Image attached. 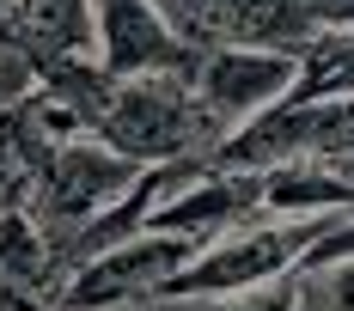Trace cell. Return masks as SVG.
<instances>
[{
	"instance_id": "obj_10",
	"label": "cell",
	"mask_w": 354,
	"mask_h": 311,
	"mask_svg": "<svg viewBox=\"0 0 354 311\" xmlns=\"http://www.w3.org/2000/svg\"><path fill=\"white\" fill-rule=\"evenodd\" d=\"M287 98L293 104L354 98V31H318V43L299 55V73H293Z\"/></svg>"
},
{
	"instance_id": "obj_6",
	"label": "cell",
	"mask_w": 354,
	"mask_h": 311,
	"mask_svg": "<svg viewBox=\"0 0 354 311\" xmlns=\"http://www.w3.org/2000/svg\"><path fill=\"white\" fill-rule=\"evenodd\" d=\"M293 73H299V55L214 49V55H196V62H189L183 86H189V98H196L214 147H220V140H232L239 129H250L263 110H275V104L287 98V86H293Z\"/></svg>"
},
{
	"instance_id": "obj_15",
	"label": "cell",
	"mask_w": 354,
	"mask_h": 311,
	"mask_svg": "<svg viewBox=\"0 0 354 311\" xmlns=\"http://www.w3.org/2000/svg\"><path fill=\"white\" fill-rule=\"evenodd\" d=\"M116 311H159V305H116Z\"/></svg>"
},
{
	"instance_id": "obj_7",
	"label": "cell",
	"mask_w": 354,
	"mask_h": 311,
	"mask_svg": "<svg viewBox=\"0 0 354 311\" xmlns=\"http://www.w3.org/2000/svg\"><path fill=\"white\" fill-rule=\"evenodd\" d=\"M250 220H263V171H214L208 165L202 177H189L183 189H171L153 207L147 232L214 244L226 232H239V226H250Z\"/></svg>"
},
{
	"instance_id": "obj_13",
	"label": "cell",
	"mask_w": 354,
	"mask_h": 311,
	"mask_svg": "<svg viewBox=\"0 0 354 311\" xmlns=\"http://www.w3.org/2000/svg\"><path fill=\"white\" fill-rule=\"evenodd\" d=\"M324 165H330V171H336V177H342V183H348V189H354V153H330Z\"/></svg>"
},
{
	"instance_id": "obj_3",
	"label": "cell",
	"mask_w": 354,
	"mask_h": 311,
	"mask_svg": "<svg viewBox=\"0 0 354 311\" xmlns=\"http://www.w3.org/2000/svg\"><path fill=\"white\" fill-rule=\"evenodd\" d=\"M171 43L196 62L214 49H269V55H306L318 43L312 0H147Z\"/></svg>"
},
{
	"instance_id": "obj_9",
	"label": "cell",
	"mask_w": 354,
	"mask_h": 311,
	"mask_svg": "<svg viewBox=\"0 0 354 311\" xmlns=\"http://www.w3.org/2000/svg\"><path fill=\"white\" fill-rule=\"evenodd\" d=\"M31 68H55V62H80L92 55V6L86 0H19V37H12Z\"/></svg>"
},
{
	"instance_id": "obj_14",
	"label": "cell",
	"mask_w": 354,
	"mask_h": 311,
	"mask_svg": "<svg viewBox=\"0 0 354 311\" xmlns=\"http://www.w3.org/2000/svg\"><path fill=\"white\" fill-rule=\"evenodd\" d=\"M12 311H49V305H37V299H25V305H12Z\"/></svg>"
},
{
	"instance_id": "obj_4",
	"label": "cell",
	"mask_w": 354,
	"mask_h": 311,
	"mask_svg": "<svg viewBox=\"0 0 354 311\" xmlns=\"http://www.w3.org/2000/svg\"><path fill=\"white\" fill-rule=\"evenodd\" d=\"M202 244L165 238V232H141L129 244H110L98 256H86L80 269L62 275L49 311H116V305H159L177 269L196 256Z\"/></svg>"
},
{
	"instance_id": "obj_5",
	"label": "cell",
	"mask_w": 354,
	"mask_h": 311,
	"mask_svg": "<svg viewBox=\"0 0 354 311\" xmlns=\"http://www.w3.org/2000/svg\"><path fill=\"white\" fill-rule=\"evenodd\" d=\"M135 177H141V171L122 165L116 153H104L98 140H86V135H80V140H62L25 214H31L37 232L49 238V250H62V244H73L110 202H122Z\"/></svg>"
},
{
	"instance_id": "obj_11",
	"label": "cell",
	"mask_w": 354,
	"mask_h": 311,
	"mask_svg": "<svg viewBox=\"0 0 354 311\" xmlns=\"http://www.w3.org/2000/svg\"><path fill=\"white\" fill-rule=\"evenodd\" d=\"M159 311H293V275L232 299H159Z\"/></svg>"
},
{
	"instance_id": "obj_2",
	"label": "cell",
	"mask_w": 354,
	"mask_h": 311,
	"mask_svg": "<svg viewBox=\"0 0 354 311\" xmlns=\"http://www.w3.org/2000/svg\"><path fill=\"white\" fill-rule=\"evenodd\" d=\"M330 226H336V214H318V220L263 214V220H250L239 232L202 244V250L177 269V281L165 287V299H232V293H257V287H269V281H287Z\"/></svg>"
},
{
	"instance_id": "obj_12",
	"label": "cell",
	"mask_w": 354,
	"mask_h": 311,
	"mask_svg": "<svg viewBox=\"0 0 354 311\" xmlns=\"http://www.w3.org/2000/svg\"><path fill=\"white\" fill-rule=\"evenodd\" d=\"M19 37V0H0V43Z\"/></svg>"
},
{
	"instance_id": "obj_8",
	"label": "cell",
	"mask_w": 354,
	"mask_h": 311,
	"mask_svg": "<svg viewBox=\"0 0 354 311\" xmlns=\"http://www.w3.org/2000/svg\"><path fill=\"white\" fill-rule=\"evenodd\" d=\"M92 6V55L116 79L141 73H189V55L171 43L159 12L147 0H86Z\"/></svg>"
},
{
	"instance_id": "obj_1",
	"label": "cell",
	"mask_w": 354,
	"mask_h": 311,
	"mask_svg": "<svg viewBox=\"0 0 354 311\" xmlns=\"http://www.w3.org/2000/svg\"><path fill=\"white\" fill-rule=\"evenodd\" d=\"M104 153H116L122 165L153 171L171 159H208L214 135L202 122V110L189 98L183 73H141V79H116L104 116L92 122V135Z\"/></svg>"
}]
</instances>
